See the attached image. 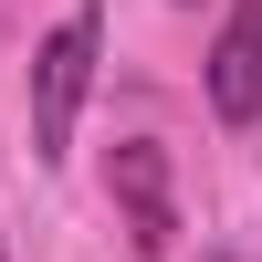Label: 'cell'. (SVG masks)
I'll list each match as a JSON object with an SVG mask.
<instances>
[{
	"label": "cell",
	"mask_w": 262,
	"mask_h": 262,
	"mask_svg": "<svg viewBox=\"0 0 262 262\" xmlns=\"http://www.w3.org/2000/svg\"><path fill=\"white\" fill-rule=\"evenodd\" d=\"M84 84H95V0H74V21L32 42V158H63L84 116Z\"/></svg>",
	"instance_id": "cell-1"
},
{
	"label": "cell",
	"mask_w": 262,
	"mask_h": 262,
	"mask_svg": "<svg viewBox=\"0 0 262 262\" xmlns=\"http://www.w3.org/2000/svg\"><path fill=\"white\" fill-rule=\"evenodd\" d=\"M105 189H116V210H126V242H137L147 262L179 242V200H168V147H158V137H126L116 158H105Z\"/></svg>",
	"instance_id": "cell-2"
},
{
	"label": "cell",
	"mask_w": 262,
	"mask_h": 262,
	"mask_svg": "<svg viewBox=\"0 0 262 262\" xmlns=\"http://www.w3.org/2000/svg\"><path fill=\"white\" fill-rule=\"evenodd\" d=\"M210 105H221L231 126L262 116V0H242V11L221 21V42H210Z\"/></svg>",
	"instance_id": "cell-3"
}]
</instances>
